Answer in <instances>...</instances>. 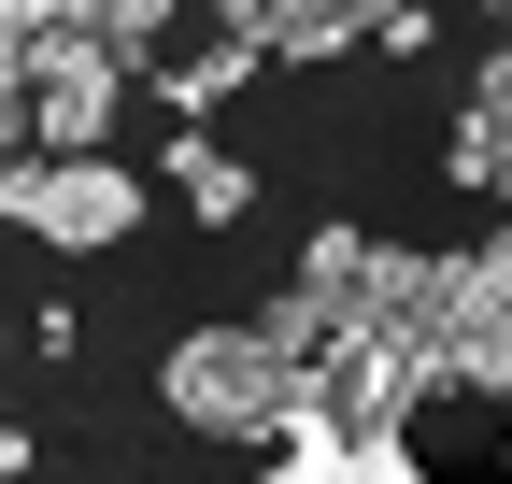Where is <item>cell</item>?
Listing matches in <instances>:
<instances>
[{
    "instance_id": "obj_8",
    "label": "cell",
    "mask_w": 512,
    "mask_h": 484,
    "mask_svg": "<svg viewBox=\"0 0 512 484\" xmlns=\"http://www.w3.org/2000/svg\"><path fill=\"white\" fill-rule=\"evenodd\" d=\"M29 29H43V0H0V72L29 57Z\"/></svg>"
},
{
    "instance_id": "obj_10",
    "label": "cell",
    "mask_w": 512,
    "mask_h": 484,
    "mask_svg": "<svg viewBox=\"0 0 512 484\" xmlns=\"http://www.w3.org/2000/svg\"><path fill=\"white\" fill-rule=\"evenodd\" d=\"M0 356H15V314H0Z\"/></svg>"
},
{
    "instance_id": "obj_9",
    "label": "cell",
    "mask_w": 512,
    "mask_h": 484,
    "mask_svg": "<svg viewBox=\"0 0 512 484\" xmlns=\"http://www.w3.org/2000/svg\"><path fill=\"white\" fill-rule=\"evenodd\" d=\"M15 470H29V428H0V484H15Z\"/></svg>"
},
{
    "instance_id": "obj_3",
    "label": "cell",
    "mask_w": 512,
    "mask_h": 484,
    "mask_svg": "<svg viewBox=\"0 0 512 484\" xmlns=\"http://www.w3.org/2000/svg\"><path fill=\"white\" fill-rule=\"evenodd\" d=\"M15 228H29V242H57V257H100V242L143 228V171H114L100 143H86V157H29Z\"/></svg>"
},
{
    "instance_id": "obj_2",
    "label": "cell",
    "mask_w": 512,
    "mask_h": 484,
    "mask_svg": "<svg viewBox=\"0 0 512 484\" xmlns=\"http://www.w3.org/2000/svg\"><path fill=\"white\" fill-rule=\"evenodd\" d=\"M15 100H29V157H86V143H114V100H128V57L43 15V29H29V57H15Z\"/></svg>"
},
{
    "instance_id": "obj_1",
    "label": "cell",
    "mask_w": 512,
    "mask_h": 484,
    "mask_svg": "<svg viewBox=\"0 0 512 484\" xmlns=\"http://www.w3.org/2000/svg\"><path fill=\"white\" fill-rule=\"evenodd\" d=\"M157 399L185 413V428H214V442H256L271 413H299V371H285L256 328H185L171 371H157Z\"/></svg>"
},
{
    "instance_id": "obj_6",
    "label": "cell",
    "mask_w": 512,
    "mask_h": 484,
    "mask_svg": "<svg viewBox=\"0 0 512 484\" xmlns=\"http://www.w3.org/2000/svg\"><path fill=\"white\" fill-rule=\"evenodd\" d=\"M43 15H57V29H86V43H114V57H157L185 0H43Z\"/></svg>"
},
{
    "instance_id": "obj_7",
    "label": "cell",
    "mask_w": 512,
    "mask_h": 484,
    "mask_svg": "<svg viewBox=\"0 0 512 484\" xmlns=\"http://www.w3.org/2000/svg\"><path fill=\"white\" fill-rule=\"evenodd\" d=\"M356 0H256V57H342Z\"/></svg>"
},
{
    "instance_id": "obj_11",
    "label": "cell",
    "mask_w": 512,
    "mask_h": 484,
    "mask_svg": "<svg viewBox=\"0 0 512 484\" xmlns=\"http://www.w3.org/2000/svg\"><path fill=\"white\" fill-rule=\"evenodd\" d=\"M484 15H498V0H484Z\"/></svg>"
},
{
    "instance_id": "obj_5",
    "label": "cell",
    "mask_w": 512,
    "mask_h": 484,
    "mask_svg": "<svg viewBox=\"0 0 512 484\" xmlns=\"http://www.w3.org/2000/svg\"><path fill=\"white\" fill-rule=\"evenodd\" d=\"M441 171H456L470 200L512 186V57H484V86H470V114H456V143H441Z\"/></svg>"
},
{
    "instance_id": "obj_4",
    "label": "cell",
    "mask_w": 512,
    "mask_h": 484,
    "mask_svg": "<svg viewBox=\"0 0 512 484\" xmlns=\"http://www.w3.org/2000/svg\"><path fill=\"white\" fill-rule=\"evenodd\" d=\"M157 186H171L185 214H200V228H242V214H256V171H242V157H228V143L200 129V114H185V143L157 157Z\"/></svg>"
}]
</instances>
